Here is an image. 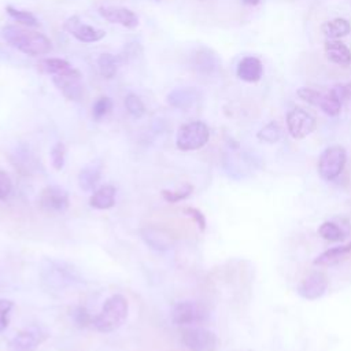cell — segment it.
<instances>
[{
    "instance_id": "cell-1",
    "label": "cell",
    "mask_w": 351,
    "mask_h": 351,
    "mask_svg": "<svg viewBox=\"0 0 351 351\" xmlns=\"http://www.w3.org/2000/svg\"><path fill=\"white\" fill-rule=\"evenodd\" d=\"M0 34L8 45L30 56L45 55L52 49L51 40L38 32L22 29L14 25H7L1 27Z\"/></svg>"
},
{
    "instance_id": "cell-2",
    "label": "cell",
    "mask_w": 351,
    "mask_h": 351,
    "mask_svg": "<svg viewBox=\"0 0 351 351\" xmlns=\"http://www.w3.org/2000/svg\"><path fill=\"white\" fill-rule=\"evenodd\" d=\"M128 300L122 295L110 296L104 304L101 311L93 317V326L101 333H110L117 330L125 322L128 317Z\"/></svg>"
},
{
    "instance_id": "cell-3",
    "label": "cell",
    "mask_w": 351,
    "mask_h": 351,
    "mask_svg": "<svg viewBox=\"0 0 351 351\" xmlns=\"http://www.w3.org/2000/svg\"><path fill=\"white\" fill-rule=\"evenodd\" d=\"M210 129L202 121H192L182 125L176 137V145L181 151H195L207 144Z\"/></svg>"
},
{
    "instance_id": "cell-4",
    "label": "cell",
    "mask_w": 351,
    "mask_h": 351,
    "mask_svg": "<svg viewBox=\"0 0 351 351\" xmlns=\"http://www.w3.org/2000/svg\"><path fill=\"white\" fill-rule=\"evenodd\" d=\"M347 162V152L341 145H330L325 148L317 163L318 174L325 181L336 180L344 170Z\"/></svg>"
},
{
    "instance_id": "cell-5",
    "label": "cell",
    "mask_w": 351,
    "mask_h": 351,
    "mask_svg": "<svg viewBox=\"0 0 351 351\" xmlns=\"http://www.w3.org/2000/svg\"><path fill=\"white\" fill-rule=\"evenodd\" d=\"M208 318L207 308L197 302H180L171 311V321L174 325L185 328L195 326Z\"/></svg>"
},
{
    "instance_id": "cell-6",
    "label": "cell",
    "mask_w": 351,
    "mask_h": 351,
    "mask_svg": "<svg viewBox=\"0 0 351 351\" xmlns=\"http://www.w3.org/2000/svg\"><path fill=\"white\" fill-rule=\"evenodd\" d=\"M181 341L189 351H215L218 340L214 332L200 326H185Z\"/></svg>"
},
{
    "instance_id": "cell-7",
    "label": "cell",
    "mask_w": 351,
    "mask_h": 351,
    "mask_svg": "<svg viewBox=\"0 0 351 351\" xmlns=\"http://www.w3.org/2000/svg\"><path fill=\"white\" fill-rule=\"evenodd\" d=\"M287 128L293 138H304L315 130L317 121L304 108L295 107L287 114Z\"/></svg>"
},
{
    "instance_id": "cell-8",
    "label": "cell",
    "mask_w": 351,
    "mask_h": 351,
    "mask_svg": "<svg viewBox=\"0 0 351 351\" xmlns=\"http://www.w3.org/2000/svg\"><path fill=\"white\" fill-rule=\"evenodd\" d=\"M52 82L66 99L73 101H80L82 99L84 85L81 82V73L74 67L63 74L52 75Z\"/></svg>"
},
{
    "instance_id": "cell-9",
    "label": "cell",
    "mask_w": 351,
    "mask_h": 351,
    "mask_svg": "<svg viewBox=\"0 0 351 351\" xmlns=\"http://www.w3.org/2000/svg\"><path fill=\"white\" fill-rule=\"evenodd\" d=\"M328 284V276L321 270H314L302 280L296 288V292L306 300H317L325 295Z\"/></svg>"
},
{
    "instance_id": "cell-10",
    "label": "cell",
    "mask_w": 351,
    "mask_h": 351,
    "mask_svg": "<svg viewBox=\"0 0 351 351\" xmlns=\"http://www.w3.org/2000/svg\"><path fill=\"white\" fill-rule=\"evenodd\" d=\"M38 203L40 207L49 214H62L69 208L70 200L66 189L56 185H49L41 191Z\"/></svg>"
},
{
    "instance_id": "cell-11",
    "label": "cell",
    "mask_w": 351,
    "mask_h": 351,
    "mask_svg": "<svg viewBox=\"0 0 351 351\" xmlns=\"http://www.w3.org/2000/svg\"><path fill=\"white\" fill-rule=\"evenodd\" d=\"M298 96L303 99L304 101L319 107L325 114L335 117L341 110V101H339L336 97H333L330 93H322L311 88H300L298 89Z\"/></svg>"
},
{
    "instance_id": "cell-12",
    "label": "cell",
    "mask_w": 351,
    "mask_h": 351,
    "mask_svg": "<svg viewBox=\"0 0 351 351\" xmlns=\"http://www.w3.org/2000/svg\"><path fill=\"white\" fill-rule=\"evenodd\" d=\"M63 30L71 34L74 38H77L81 43H96L104 38L106 32L97 27H93L90 25L84 23L77 15H73L67 18L63 22Z\"/></svg>"
},
{
    "instance_id": "cell-13",
    "label": "cell",
    "mask_w": 351,
    "mask_h": 351,
    "mask_svg": "<svg viewBox=\"0 0 351 351\" xmlns=\"http://www.w3.org/2000/svg\"><path fill=\"white\" fill-rule=\"evenodd\" d=\"M47 337V333L37 326L26 328L18 332L10 341V351H34Z\"/></svg>"
},
{
    "instance_id": "cell-14",
    "label": "cell",
    "mask_w": 351,
    "mask_h": 351,
    "mask_svg": "<svg viewBox=\"0 0 351 351\" xmlns=\"http://www.w3.org/2000/svg\"><path fill=\"white\" fill-rule=\"evenodd\" d=\"M99 14L111 23H118L121 26L133 29L138 25L137 15L125 7H114V5H103L99 8Z\"/></svg>"
},
{
    "instance_id": "cell-15",
    "label": "cell",
    "mask_w": 351,
    "mask_h": 351,
    "mask_svg": "<svg viewBox=\"0 0 351 351\" xmlns=\"http://www.w3.org/2000/svg\"><path fill=\"white\" fill-rule=\"evenodd\" d=\"M202 92L195 86H184L176 88L167 95V103L174 108L186 110L192 107L196 101H199Z\"/></svg>"
},
{
    "instance_id": "cell-16",
    "label": "cell",
    "mask_w": 351,
    "mask_h": 351,
    "mask_svg": "<svg viewBox=\"0 0 351 351\" xmlns=\"http://www.w3.org/2000/svg\"><path fill=\"white\" fill-rule=\"evenodd\" d=\"M145 244L155 251H166L173 245V237L162 228L147 226L140 230Z\"/></svg>"
},
{
    "instance_id": "cell-17",
    "label": "cell",
    "mask_w": 351,
    "mask_h": 351,
    "mask_svg": "<svg viewBox=\"0 0 351 351\" xmlns=\"http://www.w3.org/2000/svg\"><path fill=\"white\" fill-rule=\"evenodd\" d=\"M317 232L318 236H321L326 241H341L350 234L351 225L346 218H340V222L325 221L319 225Z\"/></svg>"
},
{
    "instance_id": "cell-18",
    "label": "cell",
    "mask_w": 351,
    "mask_h": 351,
    "mask_svg": "<svg viewBox=\"0 0 351 351\" xmlns=\"http://www.w3.org/2000/svg\"><path fill=\"white\" fill-rule=\"evenodd\" d=\"M263 74V66L255 56H245L237 66V77L245 82H256Z\"/></svg>"
},
{
    "instance_id": "cell-19",
    "label": "cell",
    "mask_w": 351,
    "mask_h": 351,
    "mask_svg": "<svg viewBox=\"0 0 351 351\" xmlns=\"http://www.w3.org/2000/svg\"><path fill=\"white\" fill-rule=\"evenodd\" d=\"M43 278L45 282L49 284V287L55 288H63L64 285L70 284L73 281V274L67 271V269L62 267L58 263L49 262L47 267L43 270Z\"/></svg>"
},
{
    "instance_id": "cell-20",
    "label": "cell",
    "mask_w": 351,
    "mask_h": 351,
    "mask_svg": "<svg viewBox=\"0 0 351 351\" xmlns=\"http://www.w3.org/2000/svg\"><path fill=\"white\" fill-rule=\"evenodd\" d=\"M324 48H325L326 58L332 63H336V64H340V66H348L351 63V51L341 41L328 38L325 41Z\"/></svg>"
},
{
    "instance_id": "cell-21",
    "label": "cell",
    "mask_w": 351,
    "mask_h": 351,
    "mask_svg": "<svg viewBox=\"0 0 351 351\" xmlns=\"http://www.w3.org/2000/svg\"><path fill=\"white\" fill-rule=\"evenodd\" d=\"M101 176V162L95 160L81 169L78 173V185L82 191L90 192L96 188Z\"/></svg>"
},
{
    "instance_id": "cell-22",
    "label": "cell",
    "mask_w": 351,
    "mask_h": 351,
    "mask_svg": "<svg viewBox=\"0 0 351 351\" xmlns=\"http://www.w3.org/2000/svg\"><path fill=\"white\" fill-rule=\"evenodd\" d=\"M350 254H351V241L344 245L333 247V248L324 251L313 261V263L318 265V266H335V265L343 262L344 259H347V256Z\"/></svg>"
},
{
    "instance_id": "cell-23",
    "label": "cell",
    "mask_w": 351,
    "mask_h": 351,
    "mask_svg": "<svg viewBox=\"0 0 351 351\" xmlns=\"http://www.w3.org/2000/svg\"><path fill=\"white\" fill-rule=\"evenodd\" d=\"M218 66H219V60L213 51H210L207 48H200L195 53L193 67L200 74H213V73H215Z\"/></svg>"
},
{
    "instance_id": "cell-24",
    "label": "cell",
    "mask_w": 351,
    "mask_h": 351,
    "mask_svg": "<svg viewBox=\"0 0 351 351\" xmlns=\"http://www.w3.org/2000/svg\"><path fill=\"white\" fill-rule=\"evenodd\" d=\"M115 186L107 184L96 189L89 197V206L97 210H108L115 204Z\"/></svg>"
},
{
    "instance_id": "cell-25",
    "label": "cell",
    "mask_w": 351,
    "mask_h": 351,
    "mask_svg": "<svg viewBox=\"0 0 351 351\" xmlns=\"http://www.w3.org/2000/svg\"><path fill=\"white\" fill-rule=\"evenodd\" d=\"M322 33L332 40L340 38L347 36L351 32V25L347 19L344 18H335L332 21H328L322 25Z\"/></svg>"
},
{
    "instance_id": "cell-26",
    "label": "cell",
    "mask_w": 351,
    "mask_h": 351,
    "mask_svg": "<svg viewBox=\"0 0 351 351\" xmlns=\"http://www.w3.org/2000/svg\"><path fill=\"white\" fill-rule=\"evenodd\" d=\"M37 69L38 71L48 74V75H58V74H63L69 70L73 69V66L64 60V59H59V58H49V59H43L37 63Z\"/></svg>"
},
{
    "instance_id": "cell-27",
    "label": "cell",
    "mask_w": 351,
    "mask_h": 351,
    "mask_svg": "<svg viewBox=\"0 0 351 351\" xmlns=\"http://www.w3.org/2000/svg\"><path fill=\"white\" fill-rule=\"evenodd\" d=\"M97 67H99L100 74L104 78L111 80L117 74V70H118V58H115L114 55H111L108 52H104L97 59Z\"/></svg>"
},
{
    "instance_id": "cell-28",
    "label": "cell",
    "mask_w": 351,
    "mask_h": 351,
    "mask_svg": "<svg viewBox=\"0 0 351 351\" xmlns=\"http://www.w3.org/2000/svg\"><path fill=\"white\" fill-rule=\"evenodd\" d=\"M256 137L259 141L267 143V144H273L277 143L281 138V128L278 126L277 122L271 121L267 125H265L258 133Z\"/></svg>"
},
{
    "instance_id": "cell-29",
    "label": "cell",
    "mask_w": 351,
    "mask_h": 351,
    "mask_svg": "<svg viewBox=\"0 0 351 351\" xmlns=\"http://www.w3.org/2000/svg\"><path fill=\"white\" fill-rule=\"evenodd\" d=\"M5 11H7V14H8L12 19H15L16 22H19V23H22V25H25V26H27V27L38 26L37 18H36L32 12H29V11L18 10V8L12 7V5H7V7H5Z\"/></svg>"
},
{
    "instance_id": "cell-30",
    "label": "cell",
    "mask_w": 351,
    "mask_h": 351,
    "mask_svg": "<svg viewBox=\"0 0 351 351\" xmlns=\"http://www.w3.org/2000/svg\"><path fill=\"white\" fill-rule=\"evenodd\" d=\"M125 107L133 118H141L145 112V107H144L141 99L134 93H129L125 97Z\"/></svg>"
},
{
    "instance_id": "cell-31",
    "label": "cell",
    "mask_w": 351,
    "mask_h": 351,
    "mask_svg": "<svg viewBox=\"0 0 351 351\" xmlns=\"http://www.w3.org/2000/svg\"><path fill=\"white\" fill-rule=\"evenodd\" d=\"M70 315L74 321V324L78 326V328H86L89 325H93V317L88 313V310L82 306H77V307H73L71 311H70Z\"/></svg>"
},
{
    "instance_id": "cell-32",
    "label": "cell",
    "mask_w": 351,
    "mask_h": 351,
    "mask_svg": "<svg viewBox=\"0 0 351 351\" xmlns=\"http://www.w3.org/2000/svg\"><path fill=\"white\" fill-rule=\"evenodd\" d=\"M111 108H112V100L108 96H101L95 101L92 107V115L96 121H100L111 111Z\"/></svg>"
},
{
    "instance_id": "cell-33",
    "label": "cell",
    "mask_w": 351,
    "mask_h": 351,
    "mask_svg": "<svg viewBox=\"0 0 351 351\" xmlns=\"http://www.w3.org/2000/svg\"><path fill=\"white\" fill-rule=\"evenodd\" d=\"M51 156V163L53 166L55 170H62L64 166V160H66V147L63 143L58 141L49 152Z\"/></svg>"
},
{
    "instance_id": "cell-34",
    "label": "cell",
    "mask_w": 351,
    "mask_h": 351,
    "mask_svg": "<svg viewBox=\"0 0 351 351\" xmlns=\"http://www.w3.org/2000/svg\"><path fill=\"white\" fill-rule=\"evenodd\" d=\"M192 191H193V186L189 185V184H186L184 188H181V189H178V191H167V189H163V191H162V196H163V199H165L166 202H169V203H177V202H180V200L186 199V197L192 193Z\"/></svg>"
},
{
    "instance_id": "cell-35",
    "label": "cell",
    "mask_w": 351,
    "mask_h": 351,
    "mask_svg": "<svg viewBox=\"0 0 351 351\" xmlns=\"http://www.w3.org/2000/svg\"><path fill=\"white\" fill-rule=\"evenodd\" d=\"M14 303L8 299H0V332H3L10 322V314Z\"/></svg>"
},
{
    "instance_id": "cell-36",
    "label": "cell",
    "mask_w": 351,
    "mask_h": 351,
    "mask_svg": "<svg viewBox=\"0 0 351 351\" xmlns=\"http://www.w3.org/2000/svg\"><path fill=\"white\" fill-rule=\"evenodd\" d=\"M333 97H336L339 101H344V100H348L351 99V82H347V84H337L335 85L330 92H329Z\"/></svg>"
},
{
    "instance_id": "cell-37",
    "label": "cell",
    "mask_w": 351,
    "mask_h": 351,
    "mask_svg": "<svg viewBox=\"0 0 351 351\" xmlns=\"http://www.w3.org/2000/svg\"><path fill=\"white\" fill-rule=\"evenodd\" d=\"M184 213H185L188 217H191V218L196 222V225L199 226L200 230H204V229H206V218H204V215L202 214V211H199V210L195 208V207H185V208H184Z\"/></svg>"
},
{
    "instance_id": "cell-38",
    "label": "cell",
    "mask_w": 351,
    "mask_h": 351,
    "mask_svg": "<svg viewBox=\"0 0 351 351\" xmlns=\"http://www.w3.org/2000/svg\"><path fill=\"white\" fill-rule=\"evenodd\" d=\"M11 191H12L11 178L5 171L0 169V199H5Z\"/></svg>"
},
{
    "instance_id": "cell-39",
    "label": "cell",
    "mask_w": 351,
    "mask_h": 351,
    "mask_svg": "<svg viewBox=\"0 0 351 351\" xmlns=\"http://www.w3.org/2000/svg\"><path fill=\"white\" fill-rule=\"evenodd\" d=\"M245 4H251V5H255L259 3V0H243Z\"/></svg>"
},
{
    "instance_id": "cell-40",
    "label": "cell",
    "mask_w": 351,
    "mask_h": 351,
    "mask_svg": "<svg viewBox=\"0 0 351 351\" xmlns=\"http://www.w3.org/2000/svg\"><path fill=\"white\" fill-rule=\"evenodd\" d=\"M155 1H160V0H155Z\"/></svg>"
}]
</instances>
